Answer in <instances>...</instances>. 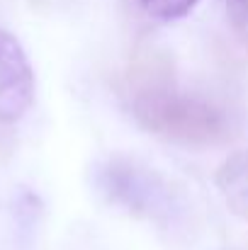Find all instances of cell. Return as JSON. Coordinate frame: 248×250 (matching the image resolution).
Returning a JSON list of instances; mask_svg holds the SVG:
<instances>
[{"label": "cell", "instance_id": "obj_3", "mask_svg": "<svg viewBox=\"0 0 248 250\" xmlns=\"http://www.w3.org/2000/svg\"><path fill=\"white\" fill-rule=\"evenodd\" d=\"M34 102V71L15 34L0 29V124L24 117Z\"/></svg>", "mask_w": 248, "mask_h": 250}, {"label": "cell", "instance_id": "obj_1", "mask_svg": "<svg viewBox=\"0 0 248 250\" xmlns=\"http://www.w3.org/2000/svg\"><path fill=\"white\" fill-rule=\"evenodd\" d=\"M132 112L146 131L185 146H217L231 136V124L222 107L207 97L175 90L168 81L141 85Z\"/></svg>", "mask_w": 248, "mask_h": 250}, {"label": "cell", "instance_id": "obj_6", "mask_svg": "<svg viewBox=\"0 0 248 250\" xmlns=\"http://www.w3.org/2000/svg\"><path fill=\"white\" fill-rule=\"evenodd\" d=\"M226 15L234 34L248 46V0H226Z\"/></svg>", "mask_w": 248, "mask_h": 250}, {"label": "cell", "instance_id": "obj_2", "mask_svg": "<svg viewBox=\"0 0 248 250\" xmlns=\"http://www.w3.org/2000/svg\"><path fill=\"white\" fill-rule=\"evenodd\" d=\"M95 185L100 194L136 219L168 221L178 209V194L154 167L132 158L114 156L102 161L95 170Z\"/></svg>", "mask_w": 248, "mask_h": 250}, {"label": "cell", "instance_id": "obj_4", "mask_svg": "<svg viewBox=\"0 0 248 250\" xmlns=\"http://www.w3.org/2000/svg\"><path fill=\"white\" fill-rule=\"evenodd\" d=\"M214 182L226 207L248 224V151L231 153L219 166Z\"/></svg>", "mask_w": 248, "mask_h": 250}, {"label": "cell", "instance_id": "obj_5", "mask_svg": "<svg viewBox=\"0 0 248 250\" xmlns=\"http://www.w3.org/2000/svg\"><path fill=\"white\" fill-rule=\"evenodd\" d=\"M139 5L144 7V12L149 17L161 20V22H170V20L185 17L197 5V0H139Z\"/></svg>", "mask_w": 248, "mask_h": 250}]
</instances>
